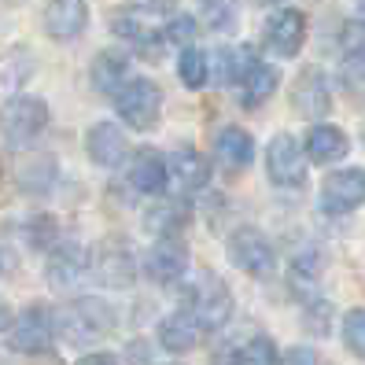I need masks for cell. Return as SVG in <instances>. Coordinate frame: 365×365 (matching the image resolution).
<instances>
[{"instance_id": "obj_25", "label": "cell", "mask_w": 365, "mask_h": 365, "mask_svg": "<svg viewBox=\"0 0 365 365\" xmlns=\"http://www.w3.org/2000/svg\"><path fill=\"white\" fill-rule=\"evenodd\" d=\"M178 78H181V85H188V89H203L207 85V78H210V56L207 52H200V48H181V56H178Z\"/></svg>"}, {"instance_id": "obj_21", "label": "cell", "mask_w": 365, "mask_h": 365, "mask_svg": "<svg viewBox=\"0 0 365 365\" xmlns=\"http://www.w3.org/2000/svg\"><path fill=\"white\" fill-rule=\"evenodd\" d=\"M277 81H281V74H277L269 63H262V59H255L251 67L236 78V96H240V103L244 107H262L269 96H273V89H277Z\"/></svg>"}, {"instance_id": "obj_30", "label": "cell", "mask_w": 365, "mask_h": 365, "mask_svg": "<svg viewBox=\"0 0 365 365\" xmlns=\"http://www.w3.org/2000/svg\"><path fill=\"white\" fill-rule=\"evenodd\" d=\"M343 81H347L354 93L365 85V52L361 48H351L347 56H343Z\"/></svg>"}, {"instance_id": "obj_32", "label": "cell", "mask_w": 365, "mask_h": 365, "mask_svg": "<svg viewBox=\"0 0 365 365\" xmlns=\"http://www.w3.org/2000/svg\"><path fill=\"white\" fill-rule=\"evenodd\" d=\"M133 8H140L144 15H174L178 0H137Z\"/></svg>"}, {"instance_id": "obj_15", "label": "cell", "mask_w": 365, "mask_h": 365, "mask_svg": "<svg viewBox=\"0 0 365 365\" xmlns=\"http://www.w3.org/2000/svg\"><path fill=\"white\" fill-rule=\"evenodd\" d=\"M89 273V251L78 244H56L48 255V284L56 292H71L81 277Z\"/></svg>"}, {"instance_id": "obj_38", "label": "cell", "mask_w": 365, "mask_h": 365, "mask_svg": "<svg viewBox=\"0 0 365 365\" xmlns=\"http://www.w3.org/2000/svg\"><path fill=\"white\" fill-rule=\"evenodd\" d=\"M262 4H273V0H262Z\"/></svg>"}, {"instance_id": "obj_8", "label": "cell", "mask_w": 365, "mask_h": 365, "mask_svg": "<svg viewBox=\"0 0 365 365\" xmlns=\"http://www.w3.org/2000/svg\"><path fill=\"white\" fill-rule=\"evenodd\" d=\"M361 203H365V170L361 166L336 170L321 185V207H325V214H351Z\"/></svg>"}, {"instance_id": "obj_22", "label": "cell", "mask_w": 365, "mask_h": 365, "mask_svg": "<svg viewBox=\"0 0 365 365\" xmlns=\"http://www.w3.org/2000/svg\"><path fill=\"white\" fill-rule=\"evenodd\" d=\"M295 107H299L303 115H310V118L329 115V107H332V96H329V78L321 74L317 67L303 71V78L295 81Z\"/></svg>"}, {"instance_id": "obj_40", "label": "cell", "mask_w": 365, "mask_h": 365, "mask_svg": "<svg viewBox=\"0 0 365 365\" xmlns=\"http://www.w3.org/2000/svg\"><path fill=\"white\" fill-rule=\"evenodd\" d=\"M178 365H181V361H178Z\"/></svg>"}, {"instance_id": "obj_2", "label": "cell", "mask_w": 365, "mask_h": 365, "mask_svg": "<svg viewBox=\"0 0 365 365\" xmlns=\"http://www.w3.org/2000/svg\"><path fill=\"white\" fill-rule=\"evenodd\" d=\"M181 295H185V310L203 329H222L232 314V292L218 273H188Z\"/></svg>"}, {"instance_id": "obj_13", "label": "cell", "mask_w": 365, "mask_h": 365, "mask_svg": "<svg viewBox=\"0 0 365 365\" xmlns=\"http://www.w3.org/2000/svg\"><path fill=\"white\" fill-rule=\"evenodd\" d=\"M41 23L52 41H78L89 26V8H85V0H45Z\"/></svg>"}, {"instance_id": "obj_4", "label": "cell", "mask_w": 365, "mask_h": 365, "mask_svg": "<svg viewBox=\"0 0 365 365\" xmlns=\"http://www.w3.org/2000/svg\"><path fill=\"white\" fill-rule=\"evenodd\" d=\"M115 111L130 130H152L163 115V89L152 78H130L115 96Z\"/></svg>"}, {"instance_id": "obj_3", "label": "cell", "mask_w": 365, "mask_h": 365, "mask_svg": "<svg viewBox=\"0 0 365 365\" xmlns=\"http://www.w3.org/2000/svg\"><path fill=\"white\" fill-rule=\"evenodd\" d=\"M48 130V103L41 96H11L0 107V133L8 144L26 148Z\"/></svg>"}, {"instance_id": "obj_17", "label": "cell", "mask_w": 365, "mask_h": 365, "mask_svg": "<svg viewBox=\"0 0 365 365\" xmlns=\"http://www.w3.org/2000/svg\"><path fill=\"white\" fill-rule=\"evenodd\" d=\"M166 163H170V181H174L185 196H188V192H200V188L210 181V163H207L203 152H196L192 144L174 148V155H170Z\"/></svg>"}, {"instance_id": "obj_23", "label": "cell", "mask_w": 365, "mask_h": 365, "mask_svg": "<svg viewBox=\"0 0 365 365\" xmlns=\"http://www.w3.org/2000/svg\"><path fill=\"white\" fill-rule=\"evenodd\" d=\"M188 222V210L181 200H170V203H159L144 214V229L155 232V240H178L181 229Z\"/></svg>"}, {"instance_id": "obj_35", "label": "cell", "mask_w": 365, "mask_h": 365, "mask_svg": "<svg viewBox=\"0 0 365 365\" xmlns=\"http://www.w3.org/2000/svg\"><path fill=\"white\" fill-rule=\"evenodd\" d=\"M11 325H15V314L4 299H0V332H11Z\"/></svg>"}, {"instance_id": "obj_31", "label": "cell", "mask_w": 365, "mask_h": 365, "mask_svg": "<svg viewBox=\"0 0 365 365\" xmlns=\"http://www.w3.org/2000/svg\"><path fill=\"white\" fill-rule=\"evenodd\" d=\"M281 365H321V361H317V354L310 347H288L281 354Z\"/></svg>"}, {"instance_id": "obj_10", "label": "cell", "mask_w": 365, "mask_h": 365, "mask_svg": "<svg viewBox=\"0 0 365 365\" xmlns=\"http://www.w3.org/2000/svg\"><path fill=\"white\" fill-rule=\"evenodd\" d=\"M262 37H266V48L273 56L292 59V56H299V48H303V41H307V15L299 8L273 11L266 30H262Z\"/></svg>"}, {"instance_id": "obj_5", "label": "cell", "mask_w": 365, "mask_h": 365, "mask_svg": "<svg viewBox=\"0 0 365 365\" xmlns=\"http://www.w3.org/2000/svg\"><path fill=\"white\" fill-rule=\"evenodd\" d=\"M229 262L232 266H240L247 277H269L273 266H277V255H273V244H269V236L262 229H255V225H240V229H232L229 232Z\"/></svg>"}, {"instance_id": "obj_26", "label": "cell", "mask_w": 365, "mask_h": 365, "mask_svg": "<svg viewBox=\"0 0 365 365\" xmlns=\"http://www.w3.org/2000/svg\"><path fill=\"white\" fill-rule=\"evenodd\" d=\"M236 15H240V4L236 0H200V19L207 30H232Z\"/></svg>"}, {"instance_id": "obj_11", "label": "cell", "mask_w": 365, "mask_h": 365, "mask_svg": "<svg viewBox=\"0 0 365 365\" xmlns=\"http://www.w3.org/2000/svg\"><path fill=\"white\" fill-rule=\"evenodd\" d=\"M144 273L155 284H185L188 269V251L181 240H155L144 255Z\"/></svg>"}, {"instance_id": "obj_24", "label": "cell", "mask_w": 365, "mask_h": 365, "mask_svg": "<svg viewBox=\"0 0 365 365\" xmlns=\"http://www.w3.org/2000/svg\"><path fill=\"white\" fill-rule=\"evenodd\" d=\"M30 78H34V52L30 48L19 45V48H8L0 56V89L19 93Z\"/></svg>"}, {"instance_id": "obj_28", "label": "cell", "mask_w": 365, "mask_h": 365, "mask_svg": "<svg viewBox=\"0 0 365 365\" xmlns=\"http://www.w3.org/2000/svg\"><path fill=\"white\" fill-rule=\"evenodd\" d=\"M240 365H281V351L269 336H251L240 347Z\"/></svg>"}, {"instance_id": "obj_14", "label": "cell", "mask_w": 365, "mask_h": 365, "mask_svg": "<svg viewBox=\"0 0 365 365\" xmlns=\"http://www.w3.org/2000/svg\"><path fill=\"white\" fill-rule=\"evenodd\" d=\"M130 185L140 196H163L170 188V163L155 152V148H137L130 163Z\"/></svg>"}, {"instance_id": "obj_34", "label": "cell", "mask_w": 365, "mask_h": 365, "mask_svg": "<svg viewBox=\"0 0 365 365\" xmlns=\"http://www.w3.org/2000/svg\"><path fill=\"white\" fill-rule=\"evenodd\" d=\"M78 365H118V358L111 351H93V354L78 358Z\"/></svg>"}, {"instance_id": "obj_6", "label": "cell", "mask_w": 365, "mask_h": 365, "mask_svg": "<svg viewBox=\"0 0 365 365\" xmlns=\"http://www.w3.org/2000/svg\"><path fill=\"white\" fill-rule=\"evenodd\" d=\"M266 178L277 188H303L307 185V152L292 133H277L266 148Z\"/></svg>"}, {"instance_id": "obj_16", "label": "cell", "mask_w": 365, "mask_h": 365, "mask_svg": "<svg viewBox=\"0 0 365 365\" xmlns=\"http://www.w3.org/2000/svg\"><path fill=\"white\" fill-rule=\"evenodd\" d=\"M214 163H218L225 174H244L255 163V137L240 125H225L214 140Z\"/></svg>"}, {"instance_id": "obj_27", "label": "cell", "mask_w": 365, "mask_h": 365, "mask_svg": "<svg viewBox=\"0 0 365 365\" xmlns=\"http://www.w3.org/2000/svg\"><path fill=\"white\" fill-rule=\"evenodd\" d=\"M339 332H343V347L365 361V307H354V310L343 314Z\"/></svg>"}, {"instance_id": "obj_29", "label": "cell", "mask_w": 365, "mask_h": 365, "mask_svg": "<svg viewBox=\"0 0 365 365\" xmlns=\"http://www.w3.org/2000/svg\"><path fill=\"white\" fill-rule=\"evenodd\" d=\"M196 19H192V15H170V23L163 26V37L170 41V45H192V37H196Z\"/></svg>"}, {"instance_id": "obj_12", "label": "cell", "mask_w": 365, "mask_h": 365, "mask_svg": "<svg viewBox=\"0 0 365 365\" xmlns=\"http://www.w3.org/2000/svg\"><path fill=\"white\" fill-rule=\"evenodd\" d=\"M85 152L89 159L103 170H115L130 159V140H125V130L118 122H96L89 133H85Z\"/></svg>"}, {"instance_id": "obj_9", "label": "cell", "mask_w": 365, "mask_h": 365, "mask_svg": "<svg viewBox=\"0 0 365 365\" xmlns=\"http://www.w3.org/2000/svg\"><path fill=\"white\" fill-rule=\"evenodd\" d=\"M89 277L103 288H130L137 281V259L122 244H103L96 255H89Z\"/></svg>"}, {"instance_id": "obj_20", "label": "cell", "mask_w": 365, "mask_h": 365, "mask_svg": "<svg viewBox=\"0 0 365 365\" xmlns=\"http://www.w3.org/2000/svg\"><path fill=\"white\" fill-rule=\"evenodd\" d=\"M303 152H307V159H310V163L329 166V163H339L343 155L351 152V140H347V133H343L339 125L321 122V125H314V130L307 133Z\"/></svg>"}, {"instance_id": "obj_18", "label": "cell", "mask_w": 365, "mask_h": 365, "mask_svg": "<svg viewBox=\"0 0 365 365\" xmlns=\"http://www.w3.org/2000/svg\"><path fill=\"white\" fill-rule=\"evenodd\" d=\"M200 332L203 325L188 310H174L159 321V343L170 354H188L192 347H200Z\"/></svg>"}, {"instance_id": "obj_37", "label": "cell", "mask_w": 365, "mask_h": 365, "mask_svg": "<svg viewBox=\"0 0 365 365\" xmlns=\"http://www.w3.org/2000/svg\"><path fill=\"white\" fill-rule=\"evenodd\" d=\"M358 19H361V23H365V0H358Z\"/></svg>"}, {"instance_id": "obj_33", "label": "cell", "mask_w": 365, "mask_h": 365, "mask_svg": "<svg viewBox=\"0 0 365 365\" xmlns=\"http://www.w3.org/2000/svg\"><path fill=\"white\" fill-rule=\"evenodd\" d=\"M125 354L133 358V365H152V347H148L144 339H133L130 347H125Z\"/></svg>"}, {"instance_id": "obj_7", "label": "cell", "mask_w": 365, "mask_h": 365, "mask_svg": "<svg viewBox=\"0 0 365 365\" xmlns=\"http://www.w3.org/2000/svg\"><path fill=\"white\" fill-rule=\"evenodd\" d=\"M56 314H48L45 307H30L15 317V325L8 332V343L15 354H48L56 343Z\"/></svg>"}, {"instance_id": "obj_39", "label": "cell", "mask_w": 365, "mask_h": 365, "mask_svg": "<svg viewBox=\"0 0 365 365\" xmlns=\"http://www.w3.org/2000/svg\"><path fill=\"white\" fill-rule=\"evenodd\" d=\"M8 4H19V0H8Z\"/></svg>"}, {"instance_id": "obj_1", "label": "cell", "mask_w": 365, "mask_h": 365, "mask_svg": "<svg viewBox=\"0 0 365 365\" xmlns=\"http://www.w3.org/2000/svg\"><path fill=\"white\" fill-rule=\"evenodd\" d=\"M111 329H115V310L103 299H71L67 307L56 310V332L74 347H89Z\"/></svg>"}, {"instance_id": "obj_19", "label": "cell", "mask_w": 365, "mask_h": 365, "mask_svg": "<svg viewBox=\"0 0 365 365\" xmlns=\"http://www.w3.org/2000/svg\"><path fill=\"white\" fill-rule=\"evenodd\" d=\"M89 81H93V89L100 96H118V89L125 81H130V56L125 52H115V48H107L93 59V71H89Z\"/></svg>"}, {"instance_id": "obj_36", "label": "cell", "mask_w": 365, "mask_h": 365, "mask_svg": "<svg viewBox=\"0 0 365 365\" xmlns=\"http://www.w3.org/2000/svg\"><path fill=\"white\" fill-rule=\"evenodd\" d=\"M4 269H8V255L0 251V277H4Z\"/></svg>"}]
</instances>
